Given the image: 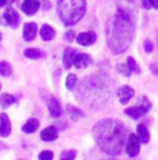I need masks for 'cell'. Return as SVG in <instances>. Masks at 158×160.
Here are the masks:
<instances>
[{"mask_svg": "<svg viewBox=\"0 0 158 160\" xmlns=\"http://www.w3.org/2000/svg\"><path fill=\"white\" fill-rule=\"evenodd\" d=\"M133 95H135L133 88L128 87V85H122V87L117 91V96H118V99H119V102L122 104H126L133 98Z\"/></svg>", "mask_w": 158, "mask_h": 160, "instance_id": "8", "label": "cell"}, {"mask_svg": "<svg viewBox=\"0 0 158 160\" xmlns=\"http://www.w3.org/2000/svg\"><path fill=\"white\" fill-rule=\"evenodd\" d=\"M13 0H0V7H3V6H7L8 3H11Z\"/></svg>", "mask_w": 158, "mask_h": 160, "instance_id": "34", "label": "cell"}, {"mask_svg": "<svg viewBox=\"0 0 158 160\" xmlns=\"http://www.w3.org/2000/svg\"><path fill=\"white\" fill-rule=\"evenodd\" d=\"M57 137H58V131H57V128L54 127V125H50V127L44 128V130L42 131V134H40V138L43 141H46V142L56 141Z\"/></svg>", "mask_w": 158, "mask_h": 160, "instance_id": "15", "label": "cell"}, {"mask_svg": "<svg viewBox=\"0 0 158 160\" xmlns=\"http://www.w3.org/2000/svg\"><path fill=\"white\" fill-rule=\"evenodd\" d=\"M97 36L95 32H81L77 36V42L82 46H90L96 42Z\"/></svg>", "mask_w": 158, "mask_h": 160, "instance_id": "10", "label": "cell"}, {"mask_svg": "<svg viewBox=\"0 0 158 160\" xmlns=\"http://www.w3.org/2000/svg\"><path fill=\"white\" fill-rule=\"evenodd\" d=\"M14 103H16V98L10 93H4L0 98V106H2L3 109H7V107H10L11 104H14Z\"/></svg>", "mask_w": 158, "mask_h": 160, "instance_id": "22", "label": "cell"}, {"mask_svg": "<svg viewBox=\"0 0 158 160\" xmlns=\"http://www.w3.org/2000/svg\"><path fill=\"white\" fill-rule=\"evenodd\" d=\"M0 89H2V85H0Z\"/></svg>", "mask_w": 158, "mask_h": 160, "instance_id": "37", "label": "cell"}, {"mask_svg": "<svg viewBox=\"0 0 158 160\" xmlns=\"http://www.w3.org/2000/svg\"><path fill=\"white\" fill-rule=\"evenodd\" d=\"M24 54H25V57L28 58H32V60H39V58L44 57V53L42 50H38V49H26L25 52H24Z\"/></svg>", "mask_w": 158, "mask_h": 160, "instance_id": "23", "label": "cell"}, {"mask_svg": "<svg viewBox=\"0 0 158 160\" xmlns=\"http://www.w3.org/2000/svg\"><path fill=\"white\" fill-rule=\"evenodd\" d=\"M142 4H143V7L148 10V8L153 7V0H142Z\"/></svg>", "mask_w": 158, "mask_h": 160, "instance_id": "33", "label": "cell"}, {"mask_svg": "<svg viewBox=\"0 0 158 160\" xmlns=\"http://www.w3.org/2000/svg\"><path fill=\"white\" fill-rule=\"evenodd\" d=\"M64 38H65L67 42H72L74 39H77V38H75V32H74V31H68V32L65 33V36H64Z\"/></svg>", "mask_w": 158, "mask_h": 160, "instance_id": "31", "label": "cell"}, {"mask_svg": "<svg viewBox=\"0 0 158 160\" xmlns=\"http://www.w3.org/2000/svg\"><path fill=\"white\" fill-rule=\"evenodd\" d=\"M0 39H2V35H0Z\"/></svg>", "mask_w": 158, "mask_h": 160, "instance_id": "36", "label": "cell"}, {"mask_svg": "<svg viewBox=\"0 0 158 160\" xmlns=\"http://www.w3.org/2000/svg\"><path fill=\"white\" fill-rule=\"evenodd\" d=\"M39 159H42V160H50V159H53V152H51V150H43V152L39 155Z\"/></svg>", "mask_w": 158, "mask_h": 160, "instance_id": "30", "label": "cell"}, {"mask_svg": "<svg viewBox=\"0 0 158 160\" xmlns=\"http://www.w3.org/2000/svg\"><path fill=\"white\" fill-rule=\"evenodd\" d=\"M144 50L147 52V53L153 52V43H151L150 41H144Z\"/></svg>", "mask_w": 158, "mask_h": 160, "instance_id": "32", "label": "cell"}, {"mask_svg": "<svg viewBox=\"0 0 158 160\" xmlns=\"http://www.w3.org/2000/svg\"><path fill=\"white\" fill-rule=\"evenodd\" d=\"M11 134V122L6 113L0 114V137H8Z\"/></svg>", "mask_w": 158, "mask_h": 160, "instance_id": "11", "label": "cell"}, {"mask_svg": "<svg viewBox=\"0 0 158 160\" xmlns=\"http://www.w3.org/2000/svg\"><path fill=\"white\" fill-rule=\"evenodd\" d=\"M126 153L130 158H135V156L139 155L140 152V139H139L137 135H129L126 141Z\"/></svg>", "mask_w": 158, "mask_h": 160, "instance_id": "7", "label": "cell"}, {"mask_svg": "<svg viewBox=\"0 0 158 160\" xmlns=\"http://www.w3.org/2000/svg\"><path fill=\"white\" fill-rule=\"evenodd\" d=\"M93 137L104 153L118 156L126 141V127L117 118H104L93 127Z\"/></svg>", "mask_w": 158, "mask_h": 160, "instance_id": "1", "label": "cell"}, {"mask_svg": "<svg viewBox=\"0 0 158 160\" xmlns=\"http://www.w3.org/2000/svg\"><path fill=\"white\" fill-rule=\"evenodd\" d=\"M56 36V31H54L53 27H50L49 24H44V25H42L40 28V38L43 39V41H51V39Z\"/></svg>", "mask_w": 158, "mask_h": 160, "instance_id": "17", "label": "cell"}, {"mask_svg": "<svg viewBox=\"0 0 158 160\" xmlns=\"http://www.w3.org/2000/svg\"><path fill=\"white\" fill-rule=\"evenodd\" d=\"M78 85V77L75 75V74H69L68 77H67V81H65V87L67 89H69V91H72L75 87Z\"/></svg>", "mask_w": 158, "mask_h": 160, "instance_id": "24", "label": "cell"}, {"mask_svg": "<svg viewBox=\"0 0 158 160\" xmlns=\"http://www.w3.org/2000/svg\"><path fill=\"white\" fill-rule=\"evenodd\" d=\"M125 114H128L129 117H132V118H135V120H137V118H140V117H143V114H146V112L137 104V106L125 109Z\"/></svg>", "mask_w": 158, "mask_h": 160, "instance_id": "19", "label": "cell"}, {"mask_svg": "<svg viewBox=\"0 0 158 160\" xmlns=\"http://www.w3.org/2000/svg\"><path fill=\"white\" fill-rule=\"evenodd\" d=\"M77 56V52H75V49L72 48H67L65 52H64V66H65V68H71L72 66H74V58Z\"/></svg>", "mask_w": 158, "mask_h": 160, "instance_id": "16", "label": "cell"}, {"mask_svg": "<svg viewBox=\"0 0 158 160\" xmlns=\"http://www.w3.org/2000/svg\"><path fill=\"white\" fill-rule=\"evenodd\" d=\"M117 70H118V72H119L121 75H123V77H130V74H132L130 68L128 67V64H118Z\"/></svg>", "mask_w": 158, "mask_h": 160, "instance_id": "27", "label": "cell"}, {"mask_svg": "<svg viewBox=\"0 0 158 160\" xmlns=\"http://www.w3.org/2000/svg\"><path fill=\"white\" fill-rule=\"evenodd\" d=\"M11 66L7 63V61H0V74H2L3 77H8L11 75Z\"/></svg>", "mask_w": 158, "mask_h": 160, "instance_id": "25", "label": "cell"}, {"mask_svg": "<svg viewBox=\"0 0 158 160\" xmlns=\"http://www.w3.org/2000/svg\"><path fill=\"white\" fill-rule=\"evenodd\" d=\"M117 10L119 14L129 18L133 25L139 24V7L135 0H117Z\"/></svg>", "mask_w": 158, "mask_h": 160, "instance_id": "5", "label": "cell"}, {"mask_svg": "<svg viewBox=\"0 0 158 160\" xmlns=\"http://www.w3.org/2000/svg\"><path fill=\"white\" fill-rule=\"evenodd\" d=\"M57 13L65 25H74L86 13V0H58Z\"/></svg>", "mask_w": 158, "mask_h": 160, "instance_id": "4", "label": "cell"}, {"mask_svg": "<svg viewBox=\"0 0 158 160\" xmlns=\"http://www.w3.org/2000/svg\"><path fill=\"white\" fill-rule=\"evenodd\" d=\"M137 137L142 143H147L148 141H150V132H148L147 127H146L144 124L137 125Z\"/></svg>", "mask_w": 158, "mask_h": 160, "instance_id": "21", "label": "cell"}, {"mask_svg": "<svg viewBox=\"0 0 158 160\" xmlns=\"http://www.w3.org/2000/svg\"><path fill=\"white\" fill-rule=\"evenodd\" d=\"M77 158V152L75 150H64V152L61 153V159H75Z\"/></svg>", "mask_w": 158, "mask_h": 160, "instance_id": "29", "label": "cell"}, {"mask_svg": "<svg viewBox=\"0 0 158 160\" xmlns=\"http://www.w3.org/2000/svg\"><path fill=\"white\" fill-rule=\"evenodd\" d=\"M111 93L112 79L103 72L86 77L79 87V99L92 107L107 103L111 98Z\"/></svg>", "mask_w": 158, "mask_h": 160, "instance_id": "3", "label": "cell"}, {"mask_svg": "<svg viewBox=\"0 0 158 160\" xmlns=\"http://www.w3.org/2000/svg\"><path fill=\"white\" fill-rule=\"evenodd\" d=\"M105 36L110 50L114 54H121L132 43L135 36V25L125 15L117 13L108 18L105 25Z\"/></svg>", "mask_w": 158, "mask_h": 160, "instance_id": "2", "label": "cell"}, {"mask_svg": "<svg viewBox=\"0 0 158 160\" xmlns=\"http://www.w3.org/2000/svg\"><path fill=\"white\" fill-rule=\"evenodd\" d=\"M39 7H40V4H39L38 0H24L22 6H21L22 11L26 15H33L39 10Z\"/></svg>", "mask_w": 158, "mask_h": 160, "instance_id": "14", "label": "cell"}, {"mask_svg": "<svg viewBox=\"0 0 158 160\" xmlns=\"http://www.w3.org/2000/svg\"><path fill=\"white\" fill-rule=\"evenodd\" d=\"M40 98L44 100V103H46L49 112H50V114L53 116V117H60V116L63 114V109H61V106H60L58 100L54 99V98L51 96L49 92L40 91Z\"/></svg>", "mask_w": 158, "mask_h": 160, "instance_id": "6", "label": "cell"}, {"mask_svg": "<svg viewBox=\"0 0 158 160\" xmlns=\"http://www.w3.org/2000/svg\"><path fill=\"white\" fill-rule=\"evenodd\" d=\"M153 7L158 10V0H153Z\"/></svg>", "mask_w": 158, "mask_h": 160, "instance_id": "35", "label": "cell"}, {"mask_svg": "<svg viewBox=\"0 0 158 160\" xmlns=\"http://www.w3.org/2000/svg\"><path fill=\"white\" fill-rule=\"evenodd\" d=\"M38 128H39V120L31 118V120H28V121L24 124L22 131L25 132V134H33V132L38 130Z\"/></svg>", "mask_w": 158, "mask_h": 160, "instance_id": "20", "label": "cell"}, {"mask_svg": "<svg viewBox=\"0 0 158 160\" xmlns=\"http://www.w3.org/2000/svg\"><path fill=\"white\" fill-rule=\"evenodd\" d=\"M38 33V25L35 22H26L24 25V32H22V36H24V41L29 42V41H33Z\"/></svg>", "mask_w": 158, "mask_h": 160, "instance_id": "13", "label": "cell"}, {"mask_svg": "<svg viewBox=\"0 0 158 160\" xmlns=\"http://www.w3.org/2000/svg\"><path fill=\"white\" fill-rule=\"evenodd\" d=\"M92 56L87 53H79L75 56L74 58V66L77 67V68H87V67L92 64Z\"/></svg>", "mask_w": 158, "mask_h": 160, "instance_id": "9", "label": "cell"}, {"mask_svg": "<svg viewBox=\"0 0 158 160\" xmlns=\"http://www.w3.org/2000/svg\"><path fill=\"white\" fill-rule=\"evenodd\" d=\"M67 112H68V114L71 117L72 121H78V120H81L85 117L83 110H81L79 107L72 106V104H68V106H67Z\"/></svg>", "mask_w": 158, "mask_h": 160, "instance_id": "18", "label": "cell"}, {"mask_svg": "<svg viewBox=\"0 0 158 160\" xmlns=\"http://www.w3.org/2000/svg\"><path fill=\"white\" fill-rule=\"evenodd\" d=\"M126 64H128V67L130 68V71H132V72H136V74L140 72V68H139V66L136 64V61H135V58H133V57H128Z\"/></svg>", "mask_w": 158, "mask_h": 160, "instance_id": "28", "label": "cell"}, {"mask_svg": "<svg viewBox=\"0 0 158 160\" xmlns=\"http://www.w3.org/2000/svg\"><path fill=\"white\" fill-rule=\"evenodd\" d=\"M4 21L11 27H17L20 22V14L13 7H7L4 11Z\"/></svg>", "mask_w": 158, "mask_h": 160, "instance_id": "12", "label": "cell"}, {"mask_svg": "<svg viewBox=\"0 0 158 160\" xmlns=\"http://www.w3.org/2000/svg\"><path fill=\"white\" fill-rule=\"evenodd\" d=\"M137 103H139V106H140L146 113L150 112V109H151V103H150V100H148L146 96H142L140 99H139V102H137Z\"/></svg>", "mask_w": 158, "mask_h": 160, "instance_id": "26", "label": "cell"}]
</instances>
